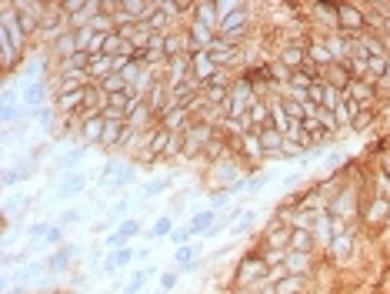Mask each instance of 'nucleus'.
<instances>
[{
	"label": "nucleus",
	"mask_w": 390,
	"mask_h": 294,
	"mask_svg": "<svg viewBox=\"0 0 390 294\" xmlns=\"http://www.w3.org/2000/svg\"><path fill=\"white\" fill-rule=\"evenodd\" d=\"M127 244H130V241H127V237H120L117 231H111V235L104 237V251H117V248H127Z\"/></svg>",
	"instance_id": "nucleus-49"
},
{
	"label": "nucleus",
	"mask_w": 390,
	"mask_h": 294,
	"mask_svg": "<svg viewBox=\"0 0 390 294\" xmlns=\"http://www.w3.org/2000/svg\"><path fill=\"white\" fill-rule=\"evenodd\" d=\"M371 181H373L371 197H387V201H390V177L377 167V171H371Z\"/></svg>",
	"instance_id": "nucleus-41"
},
{
	"label": "nucleus",
	"mask_w": 390,
	"mask_h": 294,
	"mask_svg": "<svg viewBox=\"0 0 390 294\" xmlns=\"http://www.w3.org/2000/svg\"><path fill=\"white\" fill-rule=\"evenodd\" d=\"M257 91H254V84L247 80V74H237V80L230 84V94H227V104H223V120H241L247 118V111L257 104Z\"/></svg>",
	"instance_id": "nucleus-2"
},
{
	"label": "nucleus",
	"mask_w": 390,
	"mask_h": 294,
	"mask_svg": "<svg viewBox=\"0 0 390 294\" xmlns=\"http://www.w3.org/2000/svg\"><path fill=\"white\" fill-rule=\"evenodd\" d=\"M337 20H340V30H344L347 37H357V34L367 30V14H364V7H360V3H351V0L337 3Z\"/></svg>",
	"instance_id": "nucleus-6"
},
{
	"label": "nucleus",
	"mask_w": 390,
	"mask_h": 294,
	"mask_svg": "<svg viewBox=\"0 0 390 294\" xmlns=\"http://www.w3.org/2000/svg\"><path fill=\"white\" fill-rule=\"evenodd\" d=\"M177 284H180V268H174V271H160V277H157V294H170Z\"/></svg>",
	"instance_id": "nucleus-42"
},
{
	"label": "nucleus",
	"mask_w": 390,
	"mask_h": 294,
	"mask_svg": "<svg viewBox=\"0 0 390 294\" xmlns=\"http://www.w3.org/2000/svg\"><path fill=\"white\" fill-rule=\"evenodd\" d=\"M160 71H164V84H167L170 91L180 87V84H187V80L194 77V74H190V54H180V57L167 60Z\"/></svg>",
	"instance_id": "nucleus-12"
},
{
	"label": "nucleus",
	"mask_w": 390,
	"mask_h": 294,
	"mask_svg": "<svg viewBox=\"0 0 390 294\" xmlns=\"http://www.w3.org/2000/svg\"><path fill=\"white\" fill-rule=\"evenodd\" d=\"M137 261H150V248H140V251H137Z\"/></svg>",
	"instance_id": "nucleus-52"
},
{
	"label": "nucleus",
	"mask_w": 390,
	"mask_h": 294,
	"mask_svg": "<svg viewBox=\"0 0 390 294\" xmlns=\"http://www.w3.org/2000/svg\"><path fill=\"white\" fill-rule=\"evenodd\" d=\"M317 80H324V71H317V67H300V71H294L290 74V87H297V91H310Z\"/></svg>",
	"instance_id": "nucleus-32"
},
{
	"label": "nucleus",
	"mask_w": 390,
	"mask_h": 294,
	"mask_svg": "<svg viewBox=\"0 0 390 294\" xmlns=\"http://www.w3.org/2000/svg\"><path fill=\"white\" fill-rule=\"evenodd\" d=\"M380 171L390 177V151H384V154H380Z\"/></svg>",
	"instance_id": "nucleus-51"
},
{
	"label": "nucleus",
	"mask_w": 390,
	"mask_h": 294,
	"mask_svg": "<svg viewBox=\"0 0 390 294\" xmlns=\"http://www.w3.org/2000/svg\"><path fill=\"white\" fill-rule=\"evenodd\" d=\"M324 80H327L331 87H340V91H347V87L353 84L351 64H331V67L324 71Z\"/></svg>",
	"instance_id": "nucleus-28"
},
{
	"label": "nucleus",
	"mask_w": 390,
	"mask_h": 294,
	"mask_svg": "<svg viewBox=\"0 0 390 294\" xmlns=\"http://www.w3.org/2000/svg\"><path fill=\"white\" fill-rule=\"evenodd\" d=\"M267 261L260 251H250V255H243L237 261V268H234V284H241V288H254V284H263V277H267Z\"/></svg>",
	"instance_id": "nucleus-4"
},
{
	"label": "nucleus",
	"mask_w": 390,
	"mask_h": 294,
	"mask_svg": "<svg viewBox=\"0 0 390 294\" xmlns=\"http://www.w3.org/2000/svg\"><path fill=\"white\" fill-rule=\"evenodd\" d=\"M93 181H97V171H77V174L60 177L54 187V197L64 201V204H67V201H77V197H87Z\"/></svg>",
	"instance_id": "nucleus-5"
},
{
	"label": "nucleus",
	"mask_w": 390,
	"mask_h": 294,
	"mask_svg": "<svg viewBox=\"0 0 390 294\" xmlns=\"http://www.w3.org/2000/svg\"><path fill=\"white\" fill-rule=\"evenodd\" d=\"M170 235H174V214L154 217V224H150L147 231H144V237H147V241H164V237L170 241Z\"/></svg>",
	"instance_id": "nucleus-34"
},
{
	"label": "nucleus",
	"mask_w": 390,
	"mask_h": 294,
	"mask_svg": "<svg viewBox=\"0 0 390 294\" xmlns=\"http://www.w3.org/2000/svg\"><path fill=\"white\" fill-rule=\"evenodd\" d=\"M57 107L54 104H47V107H40V111H34V127H40V131H54V124H57Z\"/></svg>",
	"instance_id": "nucleus-40"
},
{
	"label": "nucleus",
	"mask_w": 390,
	"mask_h": 294,
	"mask_svg": "<svg viewBox=\"0 0 390 294\" xmlns=\"http://www.w3.org/2000/svg\"><path fill=\"white\" fill-rule=\"evenodd\" d=\"M254 224H257V211H243V217L230 228V237H243V235H250L254 231Z\"/></svg>",
	"instance_id": "nucleus-43"
},
{
	"label": "nucleus",
	"mask_w": 390,
	"mask_h": 294,
	"mask_svg": "<svg viewBox=\"0 0 390 294\" xmlns=\"http://www.w3.org/2000/svg\"><path fill=\"white\" fill-rule=\"evenodd\" d=\"M217 221H221V214H217L214 208H207V211H197V214L190 217L187 224H190V231H194L197 237H207V231H210Z\"/></svg>",
	"instance_id": "nucleus-30"
},
{
	"label": "nucleus",
	"mask_w": 390,
	"mask_h": 294,
	"mask_svg": "<svg viewBox=\"0 0 390 294\" xmlns=\"http://www.w3.org/2000/svg\"><path fill=\"white\" fill-rule=\"evenodd\" d=\"M194 231H190V224H180V228H174V235H170V244L174 248H184V244H194Z\"/></svg>",
	"instance_id": "nucleus-45"
},
{
	"label": "nucleus",
	"mask_w": 390,
	"mask_h": 294,
	"mask_svg": "<svg viewBox=\"0 0 390 294\" xmlns=\"http://www.w3.org/2000/svg\"><path fill=\"white\" fill-rule=\"evenodd\" d=\"M124 131H127L124 120H104V140H100V147H104V151H117Z\"/></svg>",
	"instance_id": "nucleus-31"
},
{
	"label": "nucleus",
	"mask_w": 390,
	"mask_h": 294,
	"mask_svg": "<svg viewBox=\"0 0 390 294\" xmlns=\"http://www.w3.org/2000/svg\"><path fill=\"white\" fill-rule=\"evenodd\" d=\"M160 127H167L170 134H187L194 127V114L187 107H170L167 114L160 118Z\"/></svg>",
	"instance_id": "nucleus-19"
},
{
	"label": "nucleus",
	"mask_w": 390,
	"mask_h": 294,
	"mask_svg": "<svg viewBox=\"0 0 390 294\" xmlns=\"http://www.w3.org/2000/svg\"><path fill=\"white\" fill-rule=\"evenodd\" d=\"M274 184V174H257L250 177V184H247V194H260V191H267Z\"/></svg>",
	"instance_id": "nucleus-46"
},
{
	"label": "nucleus",
	"mask_w": 390,
	"mask_h": 294,
	"mask_svg": "<svg viewBox=\"0 0 390 294\" xmlns=\"http://www.w3.org/2000/svg\"><path fill=\"white\" fill-rule=\"evenodd\" d=\"M150 277H160L157 264H144V268H137V271L130 275L124 294H144V291H147V284H150Z\"/></svg>",
	"instance_id": "nucleus-23"
},
{
	"label": "nucleus",
	"mask_w": 390,
	"mask_h": 294,
	"mask_svg": "<svg viewBox=\"0 0 390 294\" xmlns=\"http://www.w3.org/2000/svg\"><path fill=\"white\" fill-rule=\"evenodd\" d=\"M187 37H190V50H210V40L217 37L214 30H207L204 24H197L194 17H187Z\"/></svg>",
	"instance_id": "nucleus-21"
},
{
	"label": "nucleus",
	"mask_w": 390,
	"mask_h": 294,
	"mask_svg": "<svg viewBox=\"0 0 390 294\" xmlns=\"http://www.w3.org/2000/svg\"><path fill=\"white\" fill-rule=\"evenodd\" d=\"M194 20L204 24L207 30L221 34V14H217V0H194Z\"/></svg>",
	"instance_id": "nucleus-15"
},
{
	"label": "nucleus",
	"mask_w": 390,
	"mask_h": 294,
	"mask_svg": "<svg viewBox=\"0 0 390 294\" xmlns=\"http://www.w3.org/2000/svg\"><path fill=\"white\" fill-rule=\"evenodd\" d=\"M201 255H204V244H184V248H174V264L180 268V271H187V268H194L197 261H201Z\"/></svg>",
	"instance_id": "nucleus-26"
},
{
	"label": "nucleus",
	"mask_w": 390,
	"mask_h": 294,
	"mask_svg": "<svg viewBox=\"0 0 390 294\" xmlns=\"http://www.w3.org/2000/svg\"><path fill=\"white\" fill-rule=\"evenodd\" d=\"M93 87V84H91ZM91 87H77V91H67V94H57L54 98V107H57V114L64 120H71L87 104V98H91Z\"/></svg>",
	"instance_id": "nucleus-8"
},
{
	"label": "nucleus",
	"mask_w": 390,
	"mask_h": 294,
	"mask_svg": "<svg viewBox=\"0 0 390 294\" xmlns=\"http://www.w3.org/2000/svg\"><path fill=\"white\" fill-rule=\"evenodd\" d=\"M44 275H50L47 261H30L27 268H17V284L20 288H30V284H37Z\"/></svg>",
	"instance_id": "nucleus-29"
},
{
	"label": "nucleus",
	"mask_w": 390,
	"mask_h": 294,
	"mask_svg": "<svg viewBox=\"0 0 390 294\" xmlns=\"http://www.w3.org/2000/svg\"><path fill=\"white\" fill-rule=\"evenodd\" d=\"M127 87H130V84H127V80H124V77H120L117 71H113L111 77H104V80H100V84H97V91H100L104 98H111V94H124Z\"/></svg>",
	"instance_id": "nucleus-39"
},
{
	"label": "nucleus",
	"mask_w": 390,
	"mask_h": 294,
	"mask_svg": "<svg viewBox=\"0 0 390 294\" xmlns=\"http://www.w3.org/2000/svg\"><path fill=\"white\" fill-rule=\"evenodd\" d=\"M270 127H277L284 138H290V131H294V120L284 111V100L280 98H270Z\"/></svg>",
	"instance_id": "nucleus-25"
},
{
	"label": "nucleus",
	"mask_w": 390,
	"mask_h": 294,
	"mask_svg": "<svg viewBox=\"0 0 390 294\" xmlns=\"http://www.w3.org/2000/svg\"><path fill=\"white\" fill-rule=\"evenodd\" d=\"M307 64L317 67V71H327L334 64V57H331V50H327V44H324L320 34H310V40H307Z\"/></svg>",
	"instance_id": "nucleus-16"
},
{
	"label": "nucleus",
	"mask_w": 390,
	"mask_h": 294,
	"mask_svg": "<svg viewBox=\"0 0 390 294\" xmlns=\"http://www.w3.org/2000/svg\"><path fill=\"white\" fill-rule=\"evenodd\" d=\"M190 74L207 87L210 80L221 74V64H217V57L210 50H190Z\"/></svg>",
	"instance_id": "nucleus-7"
},
{
	"label": "nucleus",
	"mask_w": 390,
	"mask_h": 294,
	"mask_svg": "<svg viewBox=\"0 0 390 294\" xmlns=\"http://www.w3.org/2000/svg\"><path fill=\"white\" fill-rule=\"evenodd\" d=\"M180 54H190V37H187V30H170L167 37H164V57L174 60L180 57Z\"/></svg>",
	"instance_id": "nucleus-22"
},
{
	"label": "nucleus",
	"mask_w": 390,
	"mask_h": 294,
	"mask_svg": "<svg viewBox=\"0 0 390 294\" xmlns=\"http://www.w3.org/2000/svg\"><path fill=\"white\" fill-rule=\"evenodd\" d=\"M100 140H104V118L87 120V124L80 127V144H87V147H100Z\"/></svg>",
	"instance_id": "nucleus-36"
},
{
	"label": "nucleus",
	"mask_w": 390,
	"mask_h": 294,
	"mask_svg": "<svg viewBox=\"0 0 390 294\" xmlns=\"http://www.w3.org/2000/svg\"><path fill=\"white\" fill-rule=\"evenodd\" d=\"M353 237H357V231H340V235H334L331 248H327V261H331V264H344V261H351Z\"/></svg>",
	"instance_id": "nucleus-14"
},
{
	"label": "nucleus",
	"mask_w": 390,
	"mask_h": 294,
	"mask_svg": "<svg viewBox=\"0 0 390 294\" xmlns=\"http://www.w3.org/2000/svg\"><path fill=\"white\" fill-rule=\"evenodd\" d=\"M247 120H250V127L254 131H263V127H270V100L260 98L250 111H247Z\"/></svg>",
	"instance_id": "nucleus-35"
},
{
	"label": "nucleus",
	"mask_w": 390,
	"mask_h": 294,
	"mask_svg": "<svg viewBox=\"0 0 390 294\" xmlns=\"http://www.w3.org/2000/svg\"><path fill=\"white\" fill-rule=\"evenodd\" d=\"M373 124H377V111L367 107V111H360V114H357V120H353V131H364V127H373Z\"/></svg>",
	"instance_id": "nucleus-47"
},
{
	"label": "nucleus",
	"mask_w": 390,
	"mask_h": 294,
	"mask_svg": "<svg viewBox=\"0 0 390 294\" xmlns=\"http://www.w3.org/2000/svg\"><path fill=\"white\" fill-rule=\"evenodd\" d=\"M170 187H174V177H154V181H144V184L137 187V197H140V201H154V197L167 194Z\"/></svg>",
	"instance_id": "nucleus-27"
},
{
	"label": "nucleus",
	"mask_w": 390,
	"mask_h": 294,
	"mask_svg": "<svg viewBox=\"0 0 390 294\" xmlns=\"http://www.w3.org/2000/svg\"><path fill=\"white\" fill-rule=\"evenodd\" d=\"M130 184H137V171H133V164H120V171L100 187V191H107V194H120L124 187H130Z\"/></svg>",
	"instance_id": "nucleus-24"
},
{
	"label": "nucleus",
	"mask_w": 390,
	"mask_h": 294,
	"mask_svg": "<svg viewBox=\"0 0 390 294\" xmlns=\"http://www.w3.org/2000/svg\"><path fill=\"white\" fill-rule=\"evenodd\" d=\"M260 255H263V261H267V268H280V264H287V251H274V248H263Z\"/></svg>",
	"instance_id": "nucleus-48"
},
{
	"label": "nucleus",
	"mask_w": 390,
	"mask_h": 294,
	"mask_svg": "<svg viewBox=\"0 0 390 294\" xmlns=\"http://www.w3.org/2000/svg\"><path fill=\"white\" fill-rule=\"evenodd\" d=\"M360 217H364V224H371V228H384V221L390 217V201L387 197H371V201L364 204Z\"/></svg>",
	"instance_id": "nucleus-18"
},
{
	"label": "nucleus",
	"mask_w": 390,
	"mask_h": 294,
	"mask_svg": "<svg viewBox=\"0 0 390 294\" xmlns=\"http://www.w3.org/2000/svg\"><path fill=\"white\" fill-rule=\"evenodd\" d=\"M130 217V197H117V201H111V204H107V208H104V214L100 217H93L91 221V228H87V235L91 237H107L111 235V228H117V224H120V221H127Z\"/></svg>",
	"instance_id": "nucleus-3"
},
{
	"label": "nucleus",
	"mask_w": 390,
	"mask_h": 294,
	"mask_svg": "<svg viewBox=\"0 0 390 294\" xmlns=\"http://www.w3.org/2000/svg\"><path fill=\"white\" fill-rule=\"evenodd\" d=\"M360 211H364V191L353 177H347V184L327 201V214L334 221H353V217H360Z\"/></svg>",
	"instance_id": "nucleus-1"
},
{
	"label": "nucleus",
	"mask_w": 390,
	"mask_h": 294,
	"mask_svg": "<svg viewBox=\"0 0 390 294\" xmlns=\"http://www.w3.org/2000/svg\"><path fill=\"white\" fill-rule=\"evenodd\" d=\"M87 154H91V147H87V144H77V147H71V151H64V154L54 160L57 181H60V177H67V174H77V171H80V164L87 160Z\"/></svg>",
	"instance_id": "nucleus-9"
},
{
	"label": "nucleus",
	"mask_w": 390,
	"mask_h": 294,
	"mask_svg": "<svg viewBox=\"0 0 390 294\" xmlns=\"http://www.w3.org/2000/svg\"><path fill=\"white\" fill-rule=\"evenodd\" d=\"M137 261V248L127 244V248H117V251H107L104 261H100V275H117V271H124Z\"/></svg>",
	"instance_id": "nucleus-11"
},
{
	"label": "nucleus",
	"mask_w": 390,
	"mask_h": 294,
	"mask_svg": "<svg viewBox=\"0 0 390 294\" xmlns=\"http://www.w3.org/2000/svg\"><path fill=\"white\" fill-rule=\"evenodd\" d=\"M77 255H80V244H74V241H67L64 248L50 251V257H47V268H50V275H64V271H71V264H74Z\"/></svg>",
	"instance_id": "nucleus-13"
},
{
	"label": "nucleus",
	"mask_w": 390,
	"mask_h": 294,
	"mask_svg": "<svg viewBox=\"0 0 390 294\" xmlns=\"http://www.w3.org/2000/svg\"><path fill=\"white\" fill-rule=\"evenodd\" d=\"M347 98L360 107V111H367V107H373L377 104V87H373L371 80H360V77H353V84L347 87Z\"/></svg>",
	"instance_id": "nucleus-17"
},
{
	"label": "nucleus",
	"mask_w": 390,
	"mask_h": 294,
	"mask_svg": "<svg viewBox=\"0 0 390 294\" xmlns=\"http://www.w3.org/2000/svg\"><path fill=\"white\" fill-rule=\"evenodd\" d=\"M287 271L300 277H310L314 271V255H300V251H287Z\"/></svg>",
	"instance_id": "nucleus-33"
},
{
	"label": "nucleus",
	"mask_w": 390,
	"mask_h": 294,
	"mask_svg": "<svg viewBox=\"0 0 390 294\" xmlns=\"http://www.w3.org/2000/svg\"><path fill=\"white\" fill-rule=\"evenodd\" d=\"M274 294H307V277L287 275L280 284H274Z\"/></svg>",
	"instance_id": "nucleus-38"
},
{
	"label": "nucleus",
	"mask_w": 390,
	"mask_h": 294,
	"mask_svg": "<svg viewBox=\"0 0 390 294\" xmlns=\"http://www.w3.org/2000/svg\"><path fill=\"white\" fill-rule=\"evenodd\" d=\"M290 251H300V255H314V251H317L314 231H290Z\"/></svg>",
	"instance_id": "nucleus-37"
},
{
	"label": "nucleus",
	"mask_w": 390,
	"mask_h": 294,
	"mask_svg": "<svg viewBox=\"0 0 390 294\" xmlns=\"http://www.w3.org/2000/svg\"><path fill=\"white\" fill-rule=\"evenodd\" d=\"M277 60L294 74V71H300V67H307V44H284L280 47Z\"/></svg>",
	"instance_id": "nucleus-20"
},
{
	"label": "nucleus",
	"mask_w": 390,
	"mask_h": 294,
	"mask_svg": "<svg viewBox=\"0 0 390 294\" xmlns=\"http://www.w3.org/2000/svg\"><path fill=\"white\" fill-rule=\"evenodd\" d=\"M227 255H230V244H223V248H217V251H210L207 257H210V261H223Z\"/></svg>",
	"instance_id": "nucleus-50"
},
{
	"label": "nucleus",
	"mask_w": 390,
	"mask_h": 294,
	"mask_svg": "<svg viewBox=\"0 0 390 294\" xmlns=\"http://www.w3.org/2000/svg\"><path fill=\"white\" fill-rule=\"evenodd\" d=\"M263 248H274V251H290V228L280 221L277 214L267 221L263 228Z\"/></svg>",
	"instance_id": "nucleus-10"
},
{
	"label": "nucleus",
	"mask_w": 390,
	"mask_h": 294,
	"mask_svg": "<svg viewBox=\"0 0 390 294\" xmlns=\"http://www.w3.org/2000/svg\"><path fill=\"white\" fill-rule=\"evenodd\" d=\"M50 221H34V224H27V237H30V244H40L44 237L50 235Z\"/></svg>",
	"instance_id": "nucleus-44"
}]
</instances>
